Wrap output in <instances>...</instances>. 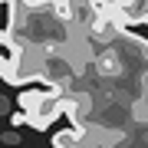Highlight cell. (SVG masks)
Returning <instances> with one entry per match:
<instances>
[{"label": "cell", "instance_id": "1", "mask_svg": "<svg viewBox=\"0 0 148 148\" xmlns=\"http://www.w3.org/2000/svg\"><path fill=\"white\" fill-rule=\"evenodd\" d=\"M66 89L59 86H43V89H23L16 95V106L27 112V125L36 132H46L59 119V95Z\"/></svg>", "mask_w": 148, "mask_h": 148}, {"label": "cell", "instance_id": "2", "mask_svg": "<svg viewBox=\"0 0 148 148\" xmlns=\"http://www.w3.org/2000/svg\"><path fill=\"white\" fill-rule=\"evenodd\" d=\"M86 135H89V128L79 122V125L66 128V132H56L53 135V145L56 148H76V145H86Z\"/></svg>", "mask_w": 148, "mask_h": 148}, {"label": "cell", "instance_id": "3", "mask_svg": "<svg viewBox=\"0 0 148 148\" xmlns=\"http://www.w3.org/2000/svg\"><path fill=\"white\" fill-rule=\"evenodd\" d=\"M95 69H99V76H119L122 73V59L112 49H106V53L95 56Z\"/></svg>", "mask_w": 148, "mask_h": 148}, {"label": "cell", "instance_id": "4", "mask_svg": "<svg viewBox=\"0 0 148 148\" xmlns=\"http://www.w3.org/2000/svg\"><path fill=\"white\" fill-rule=\"evenodd\" d=\"M73 102H76V112H79V119H86V115H89V109H92V99H89L86 92L73 95Z\"/></svg>", "mask_w": 148, "mask_h": 148}, {"label": "cell", "instance_id": "5", "mask_svg": "<svg viewBox=\"0 0 148 148\" xmlns=\"http://www.w3.org/2000/svg\"><path fill=\"white\" fill-rule=\"evenodd\" d=\"M10 122H13V128H20V125H27V112L20 109V112H16V115H13Z\"/></svg>", "mask_w": 148, "mask_h": 148}, {"label": "cell", "instance_id": "6", "mask_svg": "<svg viewBox=\"0 0 148 148\" xmlns=\"http://www.w3.org/2000/svg\"><path fill=\"white\" fill-rule=\"evenodd\" d=\"M16 3V0H0V7H13Z\"/></svg>", "mask_w": 148, "mask_h": 148}]
</instances>
